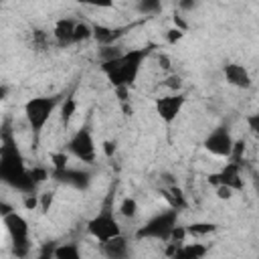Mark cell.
Here are the masks:
<instances>
[{
	"label": "cell",
	"mask_w": 259,
	"mask_h": 259,
	"mask_svg": "<svg viewBox=\"0 0 259 259\" xmlns=\"http://www.w3.org/2000/svg\"><path fill=\"white\" fill-rule=\"evenodd\" d=\"M75 20L77 18H59L51 30V36H53V42L61 49H67V47H73V28H75Z\"/></svg>",
	"instance_id": "cell-12"
},
{
	"label": "cell",
	"mask_w": 259,
	"mask_h": 259,
	"mask_svg": "<svg viewBox=\"0 0 259 259\" xmlns=\"http://www.w3.org/2000/svg\"><path fill=\"white\" fill-rule=\"evenodd\" d=\"M49 255L55 259H79L81 249L77 243H57L53 251H49Z\"/></svg>",
	"instance_id": "cell-18"
},
{
	"label": "cell",
	"mask_w": 259,
	"mask_h": 259,
	"mask_svg": "<svg viewBox=\"0 0 259 259\" xmlns=\"http://www.w3.org/2000/svg\"><path fill=\"white\" fill-rule=\"evenodd\" d=\"M0 134H2V127H0Z\"/></svg>",
	"instance_id": "cell-40"
},
{
	"label": "cell",
	"mask_w": 259,
	"mask_h": 259,
	"mask_svg": "<svg viewBox=\"0 0 259 259\" xmlns=\"http://www.w3.org/2000/svg\"><path fill=\"white\" fill-rule=\"evenodd\" d=\"M101 150H103V154H105L107 158H111V156L115 154V142H109V140H105V142L101 144Z\"/></svg>",
	"instance_id": "cell-34"
},
{
	"label": "cell",
	"mask_w": 259,
	"mask_h": 259,
	"mask_svg": "<svg viewBox=\"0 0 259 259\" xmlns=\"http://www.w3.org/2000/svg\"><path fill=\"white\" fill-rule=\"evenodd\" d=\"M208 253V247L204 245V243H182V245H178L176 247V251H174V257L176 259H200V257H204Z\"/></svg>",
	"instance_id": "cell-16"
},
{
	"label": "cell",
	"mask_w": 259,
	"mask_h": 259,
	"mask_svg": "<svg viewBox=\"0 0 259 259\" xmlns=\"http://www.w3.org/2000/svg\"><path fill=\"white\" fill-rule=\"evenodd\" d=\"M87 233L91 239H95L97 243H103L107 239H113L117 235L123 233L121 229V223H119V217L117 212L113 210V204L111 202H105L97 214H93L89 221H87Z\"/></svg>",
	"instance_id": "cell-4"
},
{
	"label": "cell",
	"mask_w": 259,
	"mask_h": 259,
	"mask_svg": "<svg viewBox=\"0 0 259 259\" xmlns=\"http://www.w3.org/2000/svg\"><path fill=\"white\" fill-rule=\"evenodd\" d=\"M196 4H198V0H178V8H180L182 12H190V10H194Z\"/></svg>",
	"instance_id": "cell-33"
},
{
	"label": "cell",
	"mask_w": 259,
	"mask_h": 259,
	"mask_svg": "<svg viewBox=\"0 0 259 259\" xmlns=\"http://www.w3.org/2000/svg\"><path fill=\"white\" fill-rule=\"evenodd\" d=\"M93 38V28L89 22L85 20H75V28H73V42L75 45H81V42H87Z\"/></svg>",
	"instance_id": "cell-22"
},
{
	"label": "cell",
	"mask_w": 259,
	"mask_h": 259,
	"mask_svg": "<svg viewBox=\"0 0 259 259\" xmlns=\"http://www.w3.org/2000/svg\"><path fill=\"white\" fill-rule=\"evenodd\" d=\"M158 65H160V69L168 71L170 69V57L168 55H158Z\"/></svg>",
	"instance_id": "cell-35"
},
{
	"label": "cell",
	"mask_w": 259,
	"mask_h": 259,
	"mask_svg": "<svg viewBox=\"0 0 259 259\" xmlns=\"http://www.w3.org/2000/svg\"><path fill=\"white\" fill-rule=\"evenodd\" d=\"M91 28H93V40H95L99 47L115 45V40L121 36V30H119V28H113V26H105V24H91Z\"/></svg>",
	"instance_id": "cell-15"
},
{
	"label": "cell",
	"mask_w": 259,
	"mask_h": 259,
	"mask_svg": "<svg viewBox=\"0 0 259 259\" xmlns=\"http://www.w3.org/2000/svg\"><path fill=\"white\" fill-rule=\"evenodd\" d=\"M2 2H4V0H0V6H2Z\"/></svg>",
	"instance_id": "cell-39"
},
{
	"label": "cell",
	"mask_w": 259,
	"mask_h": 259,
	"mask_svg": "<svg viewBox=\"0 0 259 259\" xmlns=\"http://www.w3.org/2000/svg\"><path fill=\"white\" fill-rule=\"evenodd\" d=\"M61 101H63V95H36L24 103L22 111H24L30 132L34 136V146L38 144L45 125L51 121V117H53L55 109L61 105Z\"/></svg>",
	"instance_id": "cell-3"
},
{
	"label": "cell",
	"mask_w": 259,
	"mask_h": 259,
	"mask_svg": "<svg viewBox=\"0 0 259 259\" xmlns=\"http://www.w3.org/2000/svg\"><path fill=\"white\" fill-rule=\"evenodd\" d=\"M184 38V30H180V28H170V30H166V42H170V45H176L178 40H182Z\"/></svg>",
	"instance_id": "cell-31"
},
{
	"label": "cell",
	"mask_w": 259,
	"mask_h": 259,
	"mask_svg": "<svg viewBox=\"0 0 259 259\" xmlns=\"http://www.w3.org/2000/svg\"><path fill=\"white\" fill-rule=\"evenodd\" d=\"M162 194H164V198H166L168 206H172V208H176V210H182V208H186V206H188V202H186V196H184L182 188H180V186H176V184H170V186L162 188Z\"/></svg>",
	"instance_id": "cell-17"
},
{
	"label": "cell",
	"mask_w": 259,
	"mask_h": 259,
	"mask_svg": "<svg viewBox=\"0 0 259 259\" xmlns=\"http://www.w3.org/2000/svg\"><path fill=\"white\" fill-rule=\"evenodd\" d=\"M55 202V190H42L38 192V210L40 212H49L51 206Z\"/></svg>",
	"instance_id": "cell-26"
},
{
	"label": "cell",
	"mask_w": 259,
	"mask_h": 259,
	"mask_svg": "<svg viewBox=\"0 0 259 259\" xmlns=\"http://www.w3.org/2000/svg\"><path fill=\"white\" fill-rule=\"evenodd\" d=\"M152 55V47H138V49H130V51H121L117 57L101 61L99 69L105 75V79L111 83V87H132L140 73L144 63L150 59Z\"/></svg>",
	"instance_id": "cell-2"
},
{
	"label": "cell",
	"mask_w": 259,
	"mask_h": 259,
	"mask_svg": "<svg viewBox=\"0 0 259 259\" xmlns=\"http://www.w3.org/2000/svg\"><path fill=\"white\" fill-rule=\"evenodd\" d=\"M22 204H24L26 210L38 208V192H36V190H34V192H24V194H22Z\"/></svg>",
	"instance_id": "cell-29"
},
{
	"label": "cell",
	"mask_w": 259,
	"mask_h": 259,
	"mask_svg": "<svg viewBox=\"0 0 259 259\" xmlns=\"http://www.w3.org/2000/svg\"><path fill=\"white\" fill-rule=\"evenodd\" d=\"M160 8H162V0H138V4H136V10L146 16L160 12Z\"/></svg>",
	"instance_id": "cell-23"
},
{
	"label": "cell",
	"mask_w": 259,
	"mask_h": 259,
	"mask_svg": "<svg viewBox=\"0 0 259 259\" xmlns=\"http://www.w3.org/2000/svg\"><path fill=\"white\" fill-rule=\"evenodd\" d=\"M53 176L59 178L61 182L69 184V186H75V188H85L87 182H89V174L87 172H81V170L69 168V166L63 168V170H59V172H53Z\"/></svg>",
	"instance_id": "cell-14"
},
{
	"label": "cell",
	"mask_w": 259,
	"mask_h": 259,
	"mask_svg": "<svg viewBox=\"0 0 259 259\" xmlns=\"http://www.w3.org/2000/svg\"><path fill=\"white\" fill-rule=\"evenodd\" d=\"M75 2L87 8H97V10H107L115 6V0H75Z\"/></svg>",
	"instance_id": "cell-27"
},
{
	"label": "cell",
	"mask_w": 259,
	"mask_h": 259,
	"mask_svg": "<svg viewBox=\"0 0 259 259\" xmlns=\"http://www.w3.org/2000/svg\"><path fill=\"white\" fill-rule=\"evenodd\" d=\"M67 154L83 164H93L97 160V146L93 134L87 125H81L67 142Z\"/></svg>",
	"instance_id": "cell-7"
},
{
	"label": "cell",
	"mask_w": 259,
	"mask_h": 259,
	"mask_svg": "<svg viewBox=\"0 0 259 259\" xmlns=\"http://www.w3.org/2000/svg\"><path fill=\"white\" fill-rule=\"evenodd\" d=\"M2 225H4V231L12 243V253L14 255H20L24 257L30 249V227H28V221L16 212L14 208H10L8 212L2 214Z\"/></svg>",
	"instance_id": "cell-6"
},
{
	"label": "cell",
	"mask_w": 259,
	"mask_h": 259,
	"mask_svg": "<svg viewBox=\"0 0 259 259\" xmlns=\"http://www.w3.org/2000/svg\"><path fill=\"white\" fill-rule=\"evenodd\" d=\"M164 87H168L170 91H180L182 89V77L180 75H168L166 79H164Z\"/></svg>",
	"instance_id": "cell-30"
},
{
	"label": "cell",
	"mask_w": 259,
	"mask_h": 259,
	"mask_svg": "<svg viewBox=\"0 0 259 259\" xmlns=\"http://www.w3.org/2000/svg\"><path fill=\"white\" fill-rule=\"evenodd\" d=\"M53 36L49 34V32H45V30H34L32 32V47L36 49V51H45V49H49L51 47V40Z\"/></svg>",
	"instance_id": "cell-24"
},
{
	"label": "cell",
	"mask_w": 259,
	"mask_h": 259,
	"mask_svg": "<svg viewBox=\"0 0 259 259\" xmlns=\"http://www.w3.org/2000/svg\"><path fill=\"white\" fill-rule=\"evenodd\" d=\"M247 121H249V130H251V132H257V130H259V115H257V113H253Z\"/></svg>",
	"instance_id": "cell-36"
},
{
	"label": "cell",
	"mask_w": 259,
	"mask_h": 259,
	"mask_svg": "<svg viewBox=\"0 0 259 259\" xmlns=\"http://www.w3.org/2000/svg\"><path fill=\"white\" fill-rule=\"evenodd\" d=\"M172 20H174V26H176V28H180V30H184V32H186V28H188V24H186V22H184V20H182V18H180L178 14H176V16L172 18Z\"/></svg>",
	"instance_id": "cell-37"
},
{
	"label": "cell",
	"mask_w": 259,
	"mask_h": 259,
	"mask_svg": "<svg viewBox=\"0 0 259 259\" xmlns=\"http://www.w3.org/2000/svg\"><path fill=\"white\" fill-rule=\"evenodd\" d=\"M204 150L214 156V158H229L231 152H233V146H235V138L231 134L229 127L221 125V127H214L202 142Z\"/></svg>",
	"instance_id": "cell-9"
},
{
	"label": "cell",
	"mask_w": 259,
	"mask_h": 259,
	"mask_svg": "<svg viewBox=\"0 0 259 259\" xmlns=\"http://www.w3.org/2000/svg\"><path fill=\"white\" fill-rule=\"evenodd\" d=\"M99 245H101V253L109 259H121V257H127V253H130V243L123 237V233L113 239H107Z\"/></svg>",
	"instance_id": "cell-13"
},
{
	"label": "cell",
	"mask_w": 259,
	"mask_h": 259,
	"mask_svg": "<svg viewBox=\"0 0 259 259\" xmlns=\"http://www.w3.org/2000/svg\"><path fill=\"white\" fill-rule=\"evenodd\" d=\"M227 160H229V158H227ZM208 182H212L214 186H217V184H225V186L233 188L235 192H237V190H243L245 180H243L241 164L235 162V160H229L217 174H210V176H208Z\"/></svg>",
	"instance_id": "cell-10"
},
{
	"label": "cell",
	"mask_w": 259,
	"mask_h": 259,
	"mask_svg": "<svg viewBox=\"0 0 259 259\" xmlns=\"http://www.w3.org/2000/svg\"><path fill=\"white\" fill-rule=\"evenodd\" d=\"M115 212H117V217L132 221V219L138 217V212H140V204H138V200H136L134 196H125V198H121V202H119V206H117Z\"/></svg>",
	"instance_id": "cell-21"
},
{
	"label": "cell",
	"mask_w": 259,
	"mask_h": 259,
	"mask_svg": "<svg viewBox=\"0 0 259 259\" xmlns=\"http://www.w3.org/2000/svg\"><path fill=\"white\" fill-rule=\"evenodd\" d=\"M184 105H186V95L182 91H170V93L154 99V109H156L158 117L162 119V123H166V125H172L178 119Z\"/></svg>",
	"instance_id": "cell-8"
},
{
	"label": "cell",
	"mask_w": 259,
	"mask_h": 259,
	"mask_svg": "<svg viewBox=\"0 0 259 259\" xmlns=\"http://www.w3.org/2000/svg\"><path fill=\"white\" fill-rule=\"evenodd\" d=\"M69 154H67V150H63V152H53L51 154V166H53V172H59V170H63V168H67L69 166Z\"/></svg>",
	"instance_id": "cell-25"
},
{
	"label": "cell",
	"mask_w": 259,
	"mask_h": 259,
	"mask_svg": "<svg viewBox=\"0 0 259 259\" xmlns=\"http://www.w3.org/2000/svg\"><path fill=\"white\" fill-rule=\"evenodd\" d=\"M223 75H225V81L237 89H249L253 85V77L249 69L241 63H227L223 67Z\"/></svg>",
	"instance_id": "cell-11"
},
{
	"label": "cell",
	"mask_w": 259,
	"mask_h": 259,
	"mask_svg": "<svg viewBox=\"0 0 259 259\" xmlns=\"http://www.w3.org/2000/svg\"><path fill=\"white\" fill-rule=\"evenodd\" d=\"M75 113H77V99H75L73 95L63 97V101H61V125H63L65 130H67L69 123L73 121Z\"/></svg>",
	"instance_id": "cell-20"
},
{
	"label": "cell",
	"mask_w": 259,
	"mask_h": 259,
	"mask_svg": "<svg viewBox=\"0 0 259 259\" xmlns=\"http://www.w3.org/2000/svg\"><path fill=\"white\" fill-rule=\"evenodd\" d=\"M0 182L18 190V192H34L36 184L28 174L26 160L10 132L0 134Z\"/></svg>",
	"instance_id": "cell-1"
},
{
	"label": "cell",
	"mask_w": 259,
	"mask_h": 259,
	"mask_svg": "<svg viewBox=\"0 0 259 259\" xmlns=\"http://www.w3.org/2000/svg\"><path fill=\"white\" fill-rule=\"evenodd\" d=\"M28 174H30V178L36 186L42 184L45 180H49V170L45 166H32V168H28Z\"/></svg>",
	"instance_id": "cell-28"
},
{
	"label": "cell",
	"mask_w": 259,
	"mask_h": 259,
	"mask_svg": "<svg viewBox=\"0 0 259 259\" xmlns=\"http://www.w3.org/2000/svg\"><path fill=\"white\" fill-rule=\"evenodd\" d=\"M214 188H217V196H219L221 200H231V198H233V192H235L233 188H229V186H225V184H217Z\"/></svg>",
	"instance_id": "cell-32"
},
{
	"label": "cell",
	"mask_w": 259,
	"mask_h": 259,
	"mask_svg": "<svg viewBox=\"0 0 259 259\" xmlns=\"http://www.w3.org/2000/svg\"><path fill=\"white\" fill-rule=\"evenodd\" d=\"M8 93H10V89H8V85H4V83H0V103H2V101H6V97H8Z\"/></svg>",
	"instance_id": "cell-38"
},
{
	"label": "cell",
	"mask_w": 259,
	"mask_h": 259,
	"mask_svg": "<svg viewBox=\"0 0 259 259\" xmlns=\"http://www.w3.org/2000/svg\"><path fill=\"white\" fill-rule=\"evenodd\" d=\"M178 212L176 208L168 206L160 212H156L154 217H150L138 231H136V239L138 241H144V239H150V241H166L172 227L178 223Z\"/></svg>",
	"instance_id": "cell-5"
},
{
	"label": "cell",
	"mask_w": 259,
	"mask_h": 259,
	"mask_svg": "<svg viewBox=\"0 0 259 259\" xmlns=\"http://www.w3.org/2000/svg\"><path fill=\"white\" fill-rule=\"evenodd\" d=\"M186 227V235L192 237V239H202V237H208L212 233H217V225L214 223H204V221H196V223H190V225H184Z\"/></svg>",
	"instance_id": "cell-19"
}]
</instances>
